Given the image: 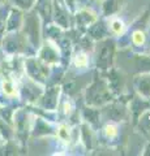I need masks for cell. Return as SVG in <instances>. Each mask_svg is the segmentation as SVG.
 <instances>
[{"instance_id":"obj_1","label":"cell","mask_w":150,"mask_h":156,"mask_svg":"<svg viewBox=\"0 0 150 156\" xmlns=\"http://www.w3.org/2000/svg\"><path fill=\"white\" fill-rule=\"evenodd\" d=\"M112 51H114V46L110 42H104L102 47H101L98 52V65H101L103 69L108 66L111 61V56H112Z\"/></svg>"},{"instance_id":"obj_2","label":"cell","mask_w":150,"mask_h":156,"mask_svg":"<svg viewBox=\"0 0 150 156\" xmlns=\"http://www.w3.org/2000/svg\"><path fill=\"white\" fill-rule=\"evenodd\" d=\"M140 91H142V94L150 95V77H142L140 81Z\"/></svg>"},{"instance_id":"obj_3","label":"cell","mask_w":150,"mask_h":156,"mask_svg":"<svg viewBox=\"0 0 150 156\" xmlns=\"http://www.w3.org/2000/svg\"><path fill=\"white\" fill-rule=\"evenodd\" d=\"M132 39H133L134 44L141 46L142 43L145 42V35H144V33H141V31H134V33H133Z\"/></svg>"},{"instance_id":"obj_4","label":"cell","mask_w":150,"mask_h":156,"mask_svg":"<svg viewBox=\"0 0 150 156\" xmlns=\"http://www.w3.org/2000/svg\"><path fill=\"white\" fill-rule=\"evenodd\" d=\"M75 62H76V66H79V68H85L86 65H88V58H86L85 55H77Z\"/></svg>"},{"instance_id":"obj_5","label":"cell","mask_w":150,"mask_h":156,"mask_svg":"<svg viewBox=\"0 0 150 156\" xmlns=\"http://www.w3.org/2000/svg\"><path fill=\"white\" fill-rule=\"evenodd\" d=\"M112 30L116 33V34H120V33H123V30H124V26H123V23L120 22V21H118V20H116V21H114L112 22Z\"/></svg>"},{"instance_id":"obj_6","label":"cell","mask_w":150,"mask_h":156,"mask_svg":"<svg viewBox=\"0 0 150 156\" xmlns=\"http://www.w3.org/2000/svg\"><path fill=\"white\" fill-rule=\"evenodd\" d=\"M116 133H118V131H116V128L114 125H107V126H106V135H107V136L112 138V136L116 135Z\"/></svg>"},{"instance_id":"obj_7","label":"cell","mask_w":150,"mask_h":156,"mask_svg":"<svg viewBox=\"0 0 150 156\" xmlns=\"http://www.w3.org/2000/svg\"><path fill=\"white\" fill-rule=\"evenodd\" d=\"M59 134H60V138L64 139V140H67L69 138V131L67 129V126H61L60 130H59Z\"/></svg>"},{"instance_id":"obj_8","label":"cell","mask_w":150,"mask_h":156,"mask_svg":"<svg viewBox=\"0 0 150 156\" xmlns=\"http://www.w3.org/2000/svg\"><path fill=\"white\" fill-rule=\"evenodd\" d=\"M14 2H17L18 7H21V8H29V7H30V4L34 2V0H14Z\"/></svg>"}]
</instances>
